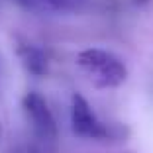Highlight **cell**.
Returning a JSON list of instances; mask_svg holds the SVG:
<instances>
[{"label":"cell","instance_id":"6da1fadb","mask_svg":"<svg viewBox=\"0 0 153 153\" xmlns=\"http://www.w3.org/2000/svg\"><path fill=\"white\" fill-rule=\"evenodd\" d=\"M76 61L90 75L98 88H114L128 76V69L122 59L104 49H85L76 55Z\"/></svg>","mask_w":153,"mask_h":153},{"label":"cell","instance_id":"7a4b0ae2","mask_svg":"<svg viewBox=\"0 0 153 153\" xmlns=\"http://www.w3.org/2000/svg\"><path fill=\"white\" fill-rule=\"evenodd\" d=\"M24 110H26L27 118L32 120L33 131L37 134V137L45 143L53 145L57 140V126H55V118L45 98L37 92H27L24 96Z\"/></svg>","mask_w":153,"mask_h":153},{"label":"cell","instance_id":"3957f363","mask_svg":"<svg viewBox=\"0 0 153 153\" xmlns=\"http://www.w3.org/2000/svg\"><path fill=\"white\" fill-rule=\"evenodd\" d=\"M71 126L79 137L98 140L106 135L104 124L98 120V116L90 108L86 98H82L81 94H73L71 98Z\"/></svg>","mask_w":153,"mask_h":153},{"label":"cell","instance_id":"277c9868","mask_svg":"<svg viewBox=\"0 0 153 153\" xmlns=\"http://www.w3.org/2000/svg\"><path fill=\"white\" fill-rule=\"evenodd\" d=\"M33 12H69L76 8V0H16Z\"/></svg>","mask_w":153,"mask_h":153},{"label":"cell","instance_id":"5b68a950","mask_svg":"<svg viewBox=\"0 0 153 153\" xmlns=\"http://www.w3.org/2000/svg\"><path fill=\"white\" fill-rule=\"evenodd\" d=\"M20 57L24 61V67L30 73H33V75H45L47 73V59L39 49H36L32 45H26L20 49Z\"/></svg>","mask_w":153,"mask_h":153},{"label":"cell","instance_id":"8992f818","mask_svg":"<svg viewBox=\"0 0 153 153\" xmlns=\"http://www.w3.org/2000/svg\"><path fill=\"white\" fill-rule=\"evenodd\" d=\"M27 153H39V151H37L36 147H32V149H30V151H27Z\"/></svg>","mask_w":153,"mask_h":153}]
</instances>
